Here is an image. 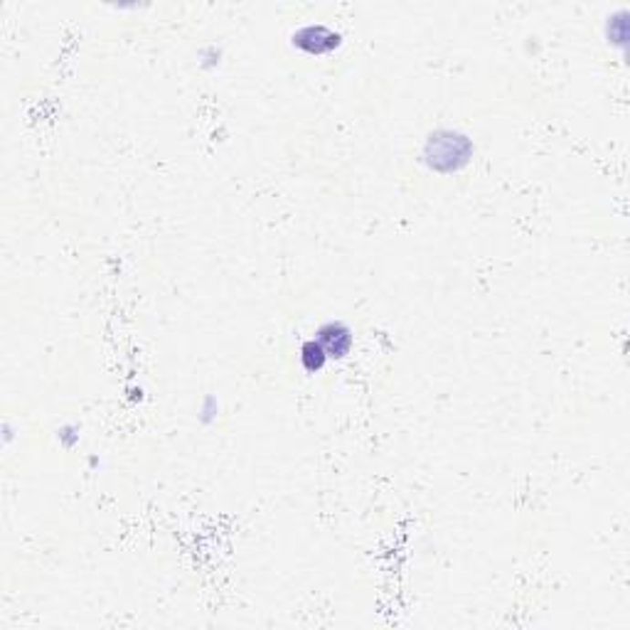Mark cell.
<instances>
[{"instance_id":"6da1fadb","label":"cell","mask_w":630,"mask_h":630,"mask_svg":"<svg viewBox=\"0 0 630 630\" xmlns=\"http://www.w3.org/2000/svg\"><path fill=\"white\" fill-rule=\"evenodd\" d=\"M473 155V143L468 136L458 131H436L431 133L424 146V163L436 173H456L461 170Z\"/></svg>"},{"instance_id":"7a4b0ae2","label":"cell","mask_w":630,"mask_h":630,"mask_svg":"<svg viewBox=\"0 0 630 630\" xmlns=\"http://www.w3.org/2000/svg\"><path fill=\"white\" fill-rule=\"evenodd\" d=\"M293 45L308 55H325L340 45V35L332 33L325 25H306L299 33L293 35Z\"/></svg>"},{"instance_id":"3957f363","label":"cell","mask_w":630,"mask_h":630,"mask_svg":"<svg viewBox=\"0 0 630 630\" xmlns=\"http://www.w3.org/2000/svg\"><path fill=\"white\" fill-rule=\"evenodd\" d=\"M315 340L323 345L328 357H332V360H342L352 350V331L345 323H325L318 331Z\"/></svg>"},{"instance_id":"277c9868","label":"cell","mask_w":630,"mask_h":630,"mask_svg":"<svg viewBox=\"0 0 630 630\" xmlns=\"http://www.w3.org/2000/svg\"><path fill=\"white\" fill-rule=\"evenodd\" d=\"M325 362H328V352H325V348L318 340H306L300 345V364H303V370L313 374V372L323 370Z\"/></svg>"}]
</instances>
